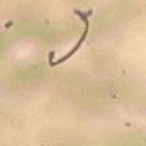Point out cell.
I'll use <instances>...</instances> for the list:
<instances>
[{
    "label": "cell",
    "instance_id": "1",
    "mask_svg": "<svg viewBox=\"0 0 146 146\" xmlns=\"http://www.w3.org/2000/svg\"><path fill=\"white\" fill-rule=\"evenodd\" d=\"M75 12H76L78 15H79V17L82 18V21L85 23V31H84V34L81 35V38H79V41H78V43H76V46H75V47H73L72 50H70V52H68L67 55H64L62 58H59L58 61H52V62H50V66H52V67H53V66H58V64H61V62H64V61H67L68 58H72L73 55H75V52H76V50L81 47V44L84 43V40L87 38V34H88V29H90V21H88V17H90V15H91V14H93V12H91V11H87V12L84 14V12L78 11V9H76Z\"/></svg>",
    "mask_w": 146,
    "mask_h": 146
}]
</instances>
